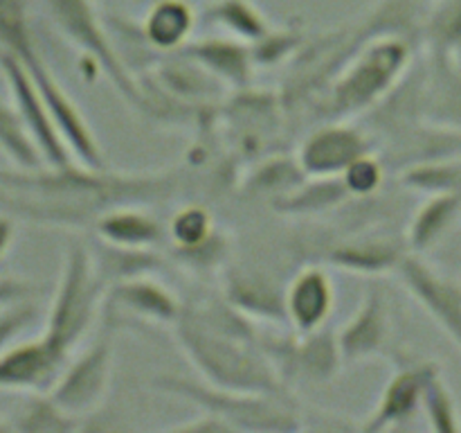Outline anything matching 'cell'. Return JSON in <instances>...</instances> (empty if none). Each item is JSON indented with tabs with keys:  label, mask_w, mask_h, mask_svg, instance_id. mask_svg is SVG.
<instances>
[{
	"label": "cell",
	"mask_w": 461,
	"mask_h": 433,
	"mask_svg": "<svg viewBox=\"0 0 461 433\" xmlns=\"http://www.w3.org/2000/svg\"><path fill=\"white\" fill-rule=\"evenodd\" d=\"M367 152V143L356 129L342 124L324 126L304 140L297 165L309 176H340Z\"/></svg>",
	"instance_id": "15"
},
{
	"label": "cell",
	"mask_w": 461,
	"mask_h": 433,
	"mask_svg": "<svg viewBox=\"0 0 461 433\" xmlns=\"http://www.w3.org/2000/svg\"><path fill=\"white\" fill-rule=\"evenodd\" d=\"M99 237L108 246L151 248L162 239V228L156 219L133 207H115L97 216Z\"/></svg>",
	"instance_id": "19"
},
{
	"label": "cell",
	"mask_w": 461,
	"mask_h": 433,
	"mask_svg": "<svg viewBox=\"0 0 461 433\" xmlns=\"http://www.w3.org/2000/svg\"><path fill=\"white\" fill-rule=\"evenodd\" d=\"M5 428H12V427H9V422H5V419H0V431H5Z\"/></svg>",
	"instance_id": "38"
},
{
	"label": "cell",
	"mask_w": 461,
	"mask_h": 433,
	"mask_svg": "<svg viewBox=\"0 0 461 433\" xmlns=\"http://www.w3.org/2000/svg\"><path fill=\"white\" fill-rule=\"evenodd\" d=\"M9 427L16 431H68L77 428V419L59 409L50 395H34L14 413Z\"/></svg>",
	"instance_id": "27"
},
{
	"label": "cell",
	"mask_w": 461,
	"mask_h": 433,
	"mask_svg": "<svg viewBox=\"0 0 461 433\" xmlns=\"http://www.w3.org/2000/svg\"><path fill=\"white\" fill-rule=\"evenodd\" d=\"M421 406L426 410L428 419H430V427L435 431L441 433H457L461 431V419L457 410V401H455L453 392L446 386L444 379H441L439 370L428 377L426 388H423L421 395Z\"/></svg>",
	"instance_id": "29"
},
{
	"label": "cell",
	"mask_w": 461,
	"mask_h": 433,
	"mask_svg": "<svg viewBox=\"0 0 461 433\" xmlns=\"http://www.w3.org/2000/svg\"><path fill=\"white\" fill-rule=\"evenodd\" d=\"M387 338H390V316H387L385 298L378 289H372L358 311L336 334L338 352L345 364H358L385 350Z\"/></svg>",
	"instance_id": "14"
},
{
	"label": "cell",
	"mask_w": 461,
	"mask_h": 433,
	"mask_svg": "<svg viewBox=\"0 0 461 433\" xmlns=\"http://www.w3.org/2000/svg\"><path fill=\"white\" fill-rule=\"evenodd\" d=\"M457 52H459V54H461V48H459V50H457ZM459 66H461V63H459Z\"/></svg>",
	"instance_id": "39"
},
{
	"label": "cell",
	"mask_w": 461,
	"mask_h": 433,
	"mask_svg": "<svg viewBox=\"0 0 461 433\" xmlns=\"http://www.w3.org/2000/svg\"><path fill=\"white\" fill-rule=\"evenodd\" d=\"M421 93V111L437 129L461 135V66L453 54L432 52L430 75Z\"/></svg>",
	"instance_id": "17"
},
{
	"label": "cell",
	"mask_w": 461,
	"mask_h": 433,
	"mask_svg": "<svg viewBox=\"0 0 461 433\" xmlns=\"http://www.w3.org/2000/svg\"><path fill=\"white\" fill-rule=\"evenodd\" d=\"M14 235H16V230H14V221L9 219L7 215H0V260H3V257L7 255L9 248H12Z\"/></svg>",
	"instance_id": "37"
},
{
	"label": "cell",
	"mask_w": 461,
	"mask_h": 433,
	"mask_svg": "<svg viewBox=\"0 0 461 433\" xmlns=\"http://www.w3.org/2000/svg\"><path fill=\"white\" fill-rule=\"evenodd\" d=\"M212 233H214V221H212L210 212L201 206H187L178 210L169 226V235L176 248L196 246Z\"/></svg>",
	"instance_id": "31"
},
{
	"label": "cell",
	"mask_w": 461,
	"mask_h": 433,
	"mask_svg": "<svg viewBox=\"0 0 461 433\" xmlns=\"http://www.w3.org/2000/svg\"><path fill=\"white\" fill-rule=\"evenodd\" d=\"M214 16L221 25L228 27L239 39L259 41L261 36L268 34V27H266L264 18L250 5L243 3V0H228V3L214 9Z\"/></svg>",
	"instance_id": "32"
},
{
	"label": "cell",
	"mask_w": 461,
	"mask_h": 433,
	"mask_svg": "<svg viewBox=\"0 0 461 433\" xmlns=\"http://www.w3.org/2000/svg\"><path fill=\"white\" fill-rule=\"evenodd\" d=\"M180 347L201 377L212 386L239 392H282L275 365L250 338L243 341L237 327L223 320L207 323L203 316L183 314L176 323Z\"/></svg>",
	"instance_id": "1"
},
{
	"label": "cell",
	"mask_w": 461,
	"mask_h": 433,
	"mask_svg": "<svg viewBox=\"0 0 461 433\" xmlns=\"http://www.w3.org/2000/svg\"><path fill=\"white\" fill-rule=\"evenodd\" d=\"M437 368L430 361H401L399 370L383 391L376 410L365 422V431H381L412 418L421 406L423 388Z\"/></svg>",
	"instance_id": "13"
},
{
	"label": "cell",
	"mask_w": 461,
	"mask_h": 433,
	"mask_svg": "<svg viewBox=\"0 0 461 433\" xmlns=\"http://www.w3.org/2000/svg\"><path fill=\"white\" fill-rule=\"evenodd\" d=\"M32 293V287L18 278H0V307L14 305L25 300Z\"/></svg>",
	"instance_id": "36"
},
{
	"label": "cell",
	"mask_w": 461,
	"mask_h": 433,
	"mask_svg": "<svg viewBox=\"0 0 461 433\" xmlns=\"http://www.w3.org/2000/svg\"><path fill=\"white\" fill-rule=\"evenodd\" d=\"M66 364V352L52 345L43 334L34 341L9 343L0 352V388L34 392L50 391Z\"/></svg>",
	"instance_id": "9"
},
{
	"label": "cell",
	"mask_w": 461,
	"mask_h": 433,
	"mask_svg": "<svg viewBox=\"0 0 461 433\" xmlns=\"http://www.w3.org/2000/svg\"><path fill=\"white\" fill-rule=\"evenodd\" d=\"M333 302H336V289L331 275L320 266H306L284 291L286 323L300 334L315 332L331 316Z\"/></svg>",
	"instance_id": "11"
},
{
	"label": "cell",
	"mask_w": 461,
	"mask_h": 433,
	"mask_svg": "<svg viewBox=\"0 0 461 433\" xmlns=\"http://www.w3.org/2000/svg\"><path fill=\"white\" fill-rule=\"evenodd\" d=\"M194 27V14L178 0H165L149 12L144 21V36L158 50L180 48L189 39Z\"/></svg>",
	"instance_id": "23"
},
{
	"label": "cell",
	"mask_w": 461,
	"mask_h": 433,
	"mask_svg": "<svg viewBox=\"0 0 461 433\" xmlns=\"http://www.w3.org/2000/svg\"><path fill=\"white\" fill-rule=\"evenodd\" d=\"M178 255L183 257L185 264L196 266V269H205V266H216L225 255V239L221 233H212L210 237L203 239L201 244L189 248H176Z\"/></svg>",
	"instance_id": "35"
},
{
	"label": "cell",
	"mask_w": 461,
	"mask_h": 433,
	"mask_svg": "<svg viewBox=\"0 0 461 433\" xmlns=\"http://www.w3.org/2000/svg\"><path fill=\"white\" fill-rule=\"evenodd\" d=\"M268 359H277L284 364V370L291 374H300L309 382H329L340 368V352L333 334L315 332L302 334L297 341H279L277 345H259ZM273 361V365L277 364Z\"/></svg>",
	"instance_id": "12"
},
{
	"label": "cell",
	"mask_w": 461,
	"mask_h": 433,
	"mask_svg": "<svg viewBox=\"0 0 461 433\" xmlns=\"http://www.w3.org/2000/svg\"><path fill=\"white\" fill-rule=\"evenodd\" d=\"M189 57L205 68V72L225 79L228 84L243 86L250 77L252 54L246 48L230 41H203L187 50Z\"/></svg>",
	"instance_id": "21"
},
{
	"label": "cell",
	"mask_w": 461,
	"mask_h": 433,
	"mask_svg": "<svg viewBox=\"0 0 461 433\" xmlns=\"http://www.w3.org/2000/svg\"><path fill=\"white\" fill-rule=\"evenodd\" d=\"M23 66L30 72L36 90L43 97L45 108H48L50 117H52L54 129L61 135L63 144L70 152V156L77 158L86 170H102V152H99V144L95 140L93 131H90L88 122L81 115L79 106L68 97L66 90L54 79L52 72L43 63V59L36 54V57H32Z\"/></svg>",
	"instance_id": "8"
},
{
	"label": "cell",
	"mask_w": 461,
	"mask_h": 433,
	"mask_svg": "<svg viewBox=\"0 0 461 433\" xmlns=\"http://www.w3.org/2000/svg\"><path fill=\"white\" fill-rule=\"evenodd\" d=\"M403 183L426 194L461 192V161L432 158V161L417 162L403 174Z\"/></svg>",
	"instance_id": "26"
},
{
	"label": "cell",
	"mask_w": 461,
	"mask_h": 433,
	"mask_svg": "<svg viewBox=\"0 0 461 433\" xmlns=\"http://www.w3.org/2000/svg\"><path fill=\"white\" fill-rule=\"evenodd\" d=\"M104 296L106 287L97 262L86 248L72 246L66 255L61 280L50 305L43 336L70 356L77 343L93 325L99 307L104 305Z\"/></svg>",
	"instance_id": "2"
},
{
	"label": "cell",
	"mask_w": 461,
	"mask_h": 433,
	"mask_svg": "<svg viewBox=\"0 0 461 433\" xmlns=\"http://www.w3.org/2000/svg\"><path fill=\"white\" fill-rule=\"evenodd\" d=\"M113 374V345L111 338H99L97 343L81 352L75 361L63 365L61 374L48 391L50 400L79 419L93 413L106 400Z\"/></svg>",
	"instance_id": "5"
},
{
	"label": "cell",
	"mask_w": 461,
	"mask_h": 433,
	"mask_svg": "<svg viewBox=\"0 0 461 433\" xmlns=\"http://www.w3.org/2000/svg\"><path fill=\"white\" fill-rule=\"evenodd\" d=\"M426 34L432 52H457L461 48V0H441L428 18Z\"/></svg>",
	"instance_id": "30"
},
{
	"label": "cell",
	"mask_w": 461,
	"mask_h": 433,
	"mask_svg": "<svg viewBox=\"0 0 461 433\" xmlns=\"http://www.w3.org/2000/svg\"><path fill=\"white\" fill-rule=\"evenodd\" d=\"M34 305H30L25 300L3 307V311H0V352L34 320Z\"/></svg>",
	"instance_id": "34"
},
{
	"label": "cell",
	"mask_w": 461,
	"mask_h": 433,
	"mask_svg": "<svg viewBox=\"0 0 461 433\" xmlns=\"http://www.w3.org/2000/svg\"><path fill=\"white\" fill-rule=\"evenodd\" d=\"M403 257V248L390 239H360L336 246L327 260L329 264L351 273H385L399 269Z\"/></svg>",
	"instance_id": "18"
},
{
	"label": "cell",
	"mask_w": 461,
	"mask_h": 433,
	"mask_svg": "<svg viewBox=\"0 0 461 433\" xmlns=\"http://www.w3.org/2000/svg\"><path fill=\"white\" fill-rule=\"evenodd\" d=\"M158 388L187 397L205 413L214 415L230 428H255V431H282L297 428V413L284 401L282 392H239L196 383L185 377H158Z\"/></svg>",
	"instance_id": "3"
},
{
	"label": "cell",
	"mask_w": 461,
	"mask_h": 433,
	"mask_svg": "<svg viewBox=\"0 0 461 433\" xmlns=\"http://www.w3.org/2000/svg\"><path fill=\"white\" fill-rule=\"evenodd\" d=\"M347 197H349V192H347L340 176H315L313 183L304 185V180H302L297 188L284 194L277 207L288 215H311V212L329 210V207L345 201Z\"/></svg>",
	"instance_id": "24"
},
{
	"label": "cell",
	"mask_w": 461,
	"mask_h": 433,
	"mask_svg": "<svg viewBox=\"0 0 461 433\" xmlns=\"http://www.w3.org/2000/svg\"><path fill=\"white\" fill-rule=\"evenodd\" d=\"M228 305L270 323H286L284 291L261 278H234L228 284Z\"/></svg>",
	"instance_id": "22"
},
{
	"label": "cell",
	"mask_w": 461,
	"mask_h": 433,
	"mask_svg": "<svg viewBox=\"0 0 461 433\" xmlns=\"http://www.w3.org/2000/svg\"><path fill=\"white\" fill-rule=\"evenodd\" d=\"M0 70H3L5 81H7L9 86V93H12L14 108H16L18 117H21L23 124H25L27 134L34 140L41 158H43L52 170H66V167H72L70 152H68L61 135L54 129L52 117H50L48 108H45L43 97H41V93L36 90L34 81H32L25 66H23L18 59H14L12 54L0 52Z\"/></svg>",
	"instance_id": "7"
},
{
	"label": "cell",
	"mask_w": 461,
	"mask_h": 433,
	"mask_svg": "<svg viewBox=\"0 0 461 433\" xmlns=\"http://www.w3.org/2000/svg\"><path fill=\"white\" fill-rule=\"evenodd\" d=\"M0 149L25 170H36L43 161L16 108L3 102H0Z\"/></svg>",
	"instance_id": "28"
},
{
	"label": "cell",
	"mask_w": 461,
	"mask_h": 433,
	"mask_svg": "<svg viewBox=\"0 0 461 433\" xmlns=\"http://www.w3.org/2000/svg\"><path fill=\"white\" fill-rule=\"evenodd\" d=\"M461 212V192L430 194L426 203L417 210L408 228V246L414 253L430 248L444 237L446 230L455 224Z\"/></svg>",
	"instance_id": "20"
},
{
	"label": "cell",
	"mask_w": 461,
	"mask_h": 433,
	"mask_svg": "<svg viewBox=\"0 0 461 433\" xmlns=\"http://www.w3.org/2000/svg\"><path fill=\"white\" fill-rule=\"evenodd\" d=\"M41 3L52 14L54 23L61 27L63 34L70 36L79 48H84L90 57L102 63L108 79L120 88V93L126 99H131L135 104H142V95H140L138 86L131 79V75L126 72L120 57L113 52L90 0H41Z\"/></svg>",
	"instance_id": "6"
},
{
	"label": "cell",
	"mask_w": 461,
	"mask_h": 433,
	"mask_svg": "<svg viewBox=\"0 0 461 433\" xmlns=\"http://www.w3.org/2000/svg\"><path fill=\"white\" fill-rule=\"evenodd\" d=\"M104 300L108 302L111 309L129 311L140 318L162 325H176L183 316L178 298L165 284L149 278V273L117 280L115 287H111V291L104 296Z\"/></svg>",
	"instance_id": "16"
},
{
	"label": "cell",
	"mask_w": 461,
	"mask_h": 433,
	"mask_svg": "<svg viewBox=\"0 0 461 433\" xmlns=\"http://www.w3.org/2000/svg\"><path fill=\"white\" fill-rule=\"evenodd\" d=\"M410 63V45L403 39H381L365 50L333 88V111L351 115L372 106L394 88Z\"/></svg>",
	"instance_id": "4"
},
{
	"label": "cell",
	"mask_w": 461,
	"mask_h": 433,
	"mask_svg": "<svg viewBox=\"0 0 461 433\" xmlns=\"http://www.w3.org/2000/svg\"><path fill=\"white\" fill-rule=\"evenodd\" d=\"M0 52L12 54L21 63L36 57L25 0H0Z\"/></svg>",
	"instance_id": "25"
},
{
	"label": "cell",
	"mask_w": 461,
	"mask_h": 433,
	"mask_svg": "<svg viewBox=\"0 0 461 433\" xmlns=\"http://www.w3.org/2000/svg\"><path fill=\"white\" fill-rule=\"evenodd\" d=\"M399 275L408 291L426 307L432 318L457 341L461 347V289L441 278L435 269L414 255H405L399 264Z\"/></svg>",
	"instance_id": "10"
},
{
	"label": "cell",
	"mask_w": 461,
	"mask_h": 433,
	"mask_svg": "<svg viewBox=\"0 0 461 433\" xmlns=\"http://www.w3.org/2000/svg\"><path fill=\"white\" fill-rule=\"evenodd\" d=\"M342 183H345L347 192L356 194V197H369L376 192L383 183V167L374 156L363 153L356 158L349 167L340 174Z\"/></svg>",
	"instance_id": "33"
}]
</instances>
